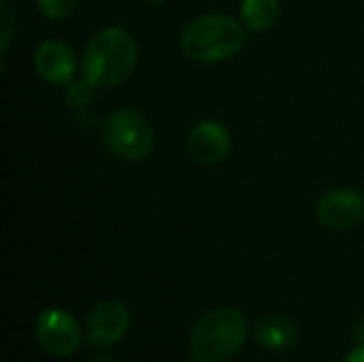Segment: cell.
I'll return each instance as SVG.
<instances>
[{"mask_svg": "<svg viewBox=\"0 0 364 362\" xmlns=\"http://www.w3.org/2000/svg\"><path fill=\"white\" fill-rule=\"evenodd\" d=\"M245 45L243 26L222 13L196 17L181 34V49L196 62H222L239 53Z\"/></svg>", "mask_w": 364, "mask_h": 362, "instance_id": "cell-3", "label": "cell"}, {"mask_svg": "<svg viewBox=\"0 0 364 362\" xmlns=\"http://www.w3.org/2000/svg\"><path fill=\"white\" fill-rule=\"evenodd\" d=\"M190 156L200 164H218L230 151V132L215 119L198 122L188 134Z\"/></svg>", "mask_w": 364, "mask_h": 362, "instance_id": "cell-8", "label": "cell"}, {"mask_svg": "<svg viewBox=\"0 0 364 362\" xmlns=\"http://www.w3.org/2000/svg\"><path fill=\"white\" fill-rule=\"evenodd\" d=\"M36 73L53 85H68L77 73L75 51L62 41H43L34 51Z\"/></svg>", "mask_w": 364, "mask_h": 362, "instance_id": "cell-9", "label": "cell"}, {"mask_svg": "<svg viewBox=\"0 0 364 362\" xmlns=\"http://www.w3.org/2000/svg\"><path fill=\"white\" fill-rule=\"evenodd\" d=\"M316 215L331 230L354 228L364 218V198L352 188H335L318 201Z\"/></svg>", "mask_w": 364, "mask_h": 362, "instance_id": "cell-6", "label": "cell"}, {"mask_svg": "<svg viewBox=\"0 0 364 362\" xmlns=\"http://www.w3.org/2000/svg\"><path fill=\"white\" fill-rule=\"evenodd\" d=\"M34 333L38 344L51 356H73L81 346V329L77 320L64 309H45L38 314Z\"/></svg>", "mask_w": 364, "mask_h": 362, "instance_id": "cell-5", "label": "cell"}, {"mask_svg": "<svg viewBox=\"0 0 364 362\" xmlns=\"http://www.w3.org/2000/svg\"><path fill=\"white\" fill-rule=\"evenodd\" d=\"M279 0H243L241 21L252 32H267L279 17Z\"/></svg>", "mask_w": 364, "mask_h": 362, "instance_id": "cell-11", "label": "cell"}, {"mask_svg": "<svg viewBox=\"0 0 364 362\" xmlns=\"http://www.w3.org/2000/svg\"><path fill=\"white\" fill-rule=\"evenodd\" d=\"M107 147L122 160H145L154 149V128L147 117L134 109L113 111L102 128Z\"/></svg>", "mask_w": 364, "mask_h": 362, "instance_id": "cell-4", "label": "cell"}, {"mask_svg": "<svg viewBox=\"0 0 364 362\" xmlns=\"http://www.w3.org/2000/svg\"><path fill=\"white\" fill-rule=\"evenodd\" d=\"M296 324L286 316H267L256 324V339L271 352H284L296 344Z\"/></svg>", "mask_w": 364, "mask_h": 362, "instance_id": "cell-10", "label": "cell"}, {"mask_svg": "<svg viewBox=\"0 0 364 362\" xmlns=\"http://www.w3.org/2000/svg\"><path fill=\"white\" fill-rule=\"evenodd\" d=\"M343 362H364V344H360L358 348H354Z\"/></svg>", "mask_w": 364, "mask_h": 362, "instance_id": "cell-15", "label": "cell"}, {"mask_svg": "<svg viewBox=\"0 0 364 362\" xmlns=\"http://www.w3.org/2000/svg\"><path fill=\"white\" fill-rule=\"evenodd\" d=\"M13 28H15V19H13V13L9 9L6 2H2V38H0V47L2 51L9 47L11 38H13Z\"/></svg>", "mask_w": 364, "mask_h": 362, "instance_id": "cell-14", "label": "cell"}, {"mask_svg": "<svg viewBox=\"0 0 364 362\" xmlns=\"http://www.w3.org/2000/svg\"><path fill=\"white\" fill-rule=\"evenodd\" d=\"M139 45L124 28L96 32L83 53V75L94 85H119L136 68Z\"/></svg>", "mask_w": 364, "mask_h": 362, "instance_id": "cell-1", "label": "cell"}, {"mask_svg": "<svg viewBox=\"0 0 364 362\" xmlns=\"http://www.w3.org/2000/svg\"><path fill=\"white\" fill-rule=\"evenodd\" d=\"M130 329V314L119 301L98 303L85 322V339L96 348H109L126 337Z\"/></svg>", "mask_w": 364, "mask_h": 362, "instance_id": "cell-7", "label": "cell"}, {"mask_svg": "<svg viewBox=\"0 0 364 362\" xmlns=\"http://www.w3.org/2000/svg\"><path fill=\"white\" fill-rule=\"evenodd\" d=\"M145 2H151V4H160V2H164V0H145Z\"/></svg>", "mask_w": 364, "mask_h": 362, "instance_id": "cell-16", "label": "cell"}, {"mask_svg": "<svg viewBox=\"0 0 364 362\" xmlns=\"http://www.w3.org/2000/svg\"><path fill=\"white\" fill-rule=\"evenodd\" d=\"M36 4L47 19H64L73 15L79 0H36Z\"/></svg>", "mask_w": 364, "mask_h": 362, "instance_id": "cell-13", "label": "cell"}, {"mask_svg": "<svg viewBox=\"0 0 364 362\" xmlns=\"http://www.w3.org/2000/svg\"><path fill=\"white\" fill-rule=\"evenodd\" d=\"M96 87L90 79H81V81H70L66 87V102L75 109H85L94 102L96 98Z\"/></svg>", "mask_w": 364, "mask_h": 362, "instance_id": "cell-12", "label": "cell"}, {"mask_svg": "<svg viewBox=\"0 0 364 362\" xmlns=\"http://www.w3.org/2000/svg\"><path fill=\"white\" fill-rule=\"evenodd\" d=\"M247 339V322L241 312L220 307L205 314L190 337V354L196 362L230 361Z\"/></svg>", "mask_w": 364, "mask_h": 362, "instance_id": "cell-2", "label": "cell"}]
</instances>
